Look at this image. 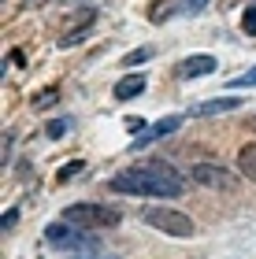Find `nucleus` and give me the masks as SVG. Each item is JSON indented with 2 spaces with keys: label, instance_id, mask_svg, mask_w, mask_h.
Instances as JSON below:
<instances>
[{
  "label": "nucleus",
  "instance_id": "obj_1",
  "mask_svg": "<svg viewBox=\"0 0 256 259\" xmlns=\"http://www.w3.org/2000/svg\"><path fill=\"white\" fill-rule=\"evenodd\" d=\"M108 185L123 196H156V200H174V196L186 193L182 174L164 159H141L134 167L119 170Z\"/></svg>",
  "mask_w": 256,
  "mask_h": 259
},
{
  "label": "nucleus",
  "instance_id": "obj_2",
  "mask_svg": "<svg viewBox=\"0 0 256 259\" xmlns=\"http://www.w3.org/2000/svg\"><path fill=\"white\" fill-rule=\"evenodd\" d=\"M45 244L49 248H60V252H97V244H93V237H89V230H82V226H71L67 219H60V222H52V226H45Z\"/></svg>",
  "mask_w": 256,
  "mask_h": 259
},
{
  "label": "nucleus",
  "instance_id": "obj_3",
  "mask_svg": "<svg viewBox=\"0 0 256 259\" xmlns=\"http://www.w3.org/2000/svg\"><path fill=\"white\" fill-rule=\"evenodd\" d=\"M63 219L71 226H82V230H108V226H119L123 222V211L108 207V204H71L63 211Z\"/></svg>",
  "mask_w": 256,
  "mask_h": 259
},
{
  "label": "nucleus",
  "instance_id": "obj_4",
  "mask_svg": "<svg viewBox=\"0 0 256 259\" xmlns=\"http://www.w3.org/2000/svg\"><path fill=\"white\" fill-rule=\"evenodd\" d=\"M145 222H149L153 230L167 233V237H193V233H197L193 219L186 215V211H178V207H167V204L149 207V211H145Z\"/></svg>",
  "mask_w": 256,
  "mask_h": 259
},
{
  "label": "nucleus",
  "instance_id": "obj_5",
  "mask_svg": "<svg viewBox=\"0 0 256 259\" xmlns=\"http://www.w3.org/2000/svg\"><path fill=\"white\" fill-rule=\"evenodd\" d=\"M190 182L204 185V189H230V185H234V174L227 167H219V163H193Z\"/></svg>",
  "mask_w": 256,
  "mask_h": 259
},
{
  "label": "nucleus",
  "instance_id": "obj_6",
  "mask_svg": "<svg viewBox=\"0 0 256 259\" xmlns=\"http://www.w3.org/2000/svg\"><path fill=\"white\" fill-rule=\"evenodd\" d=\"M238 108H241V97H215V100L193 104V115L197 119H208V115H227V111H238Z\"/></svg>",
  "mask_w": 256,
  "mask_h": 259
},
{
  "label": "nucleus",
  "instance_id": "obj_7",
  "mask_svg": "<svg viewBox=\"0 0 256 259\" xmlns=\"http://www.w3.org/2000/svg\"><path fill=\"white\" fill-rule=\"evenodd\" d=\"M215 56H190V60H182L178 74L182 78H204V74H215Z\"/></svg>",
  "mask_w": 256,
  "mask_h": 259
},
{
  "label": "nucleus",
  "instance_id": "obj_8",
  "mask_svg": "<svg viewBox=\"0 0 256 259\" xmlns=\"http://www.w3.org/2000/svg\"><path fill=\"white\" fill-rule=\"evenodd\" d=\"M112 93H115V100H134L137 93H145V74H126V78H119Z\"/></svg>",
  "mask_w": 256,
  "mask_h": 259
},
{
  "label": "nucleus",
  "instance_id": "obj_9",
  "mask_svg": "<svg viewBox=\"0 0 256 259\" xmlns=\"http://www.w3.org/2000/svg\"><path fill=\"white\" fill-rule=\"evenodd\" d=\"M178 126H182V119H178V115H167V119H160L153 130H145V134H141V141H134V152L141 148L145 141H156V137H167V134H174Z\"/></svg>",
  "mask_w": 256,
  "mask_h": 259
},
{
  "label": "nucleus",
  "instance_id": "obj_10",
  "mask_svg": "<svg viewBox=\"0 0 256 259\" xmlns=\"http://www.w3.org/2000/svg\"><path fill=\"white\" fill-rule=\"evenodd\" d=\"M238 170L245 182H256V141H249V145L238 148Z\"/></svg>",
  "mask_w": 256,
  "mask_h": 259
},
{
  "label": "nucleus",
  "instance_id": "obj_11",
  "mask_svg": "<svg viewBox=\"0 0 256 259\" xmlns=\"http://www.w3.org/2000/svg\"><path fill=\"white\" fill-rule=\"evenodd\" d=\"M56 100H60V89L49 85V89H41L38 97L30 100V108H33V111H45V108H49V104H56Z\"/></svg>",
  "mask_w": 256,
  "mask_h": 259
},
{
  "label": "nucleus",
  "instance_id": "obj_12",
  "mask_svg": "<svg viewBox=\"0 0 256 259\" xmlns=\"http://www.w3.org/2000/svg\"><path fill=\"white\" fill-rule=\"evenodd\" d=\"M82 170H86V163H82V159H71V163H63V167L56 170V182L63 185V182H71L75 174H82Z\"/></svg>",
  "mask_w": 256,
  "mask_h": 259
},
{
  "label": "nucleus",
  "instance_id": "obj_13",
  "mask_svg": "<svg viewBox=\"0 0 256 259\" xmlns=\"http://www.w3.org/2000/svg\"><path fill=\"white\" fill-rule=\"evenodd\" d=\"M241 30L256 37V4H249V8H245V15H241Z\"/></svg>",
  "mask_w": 256,
  "mask_h": 259
},
{
  "label": "nucleus",
  "instance_id": "obj_14",
  "mask_svg": "<svg viewBox=\"0 0 256 259\" xmlns=\"http://www.w3.org/2000/svg\"><path fill=\"white\" fill-rule=\"evenodd\" d=\"M149 56H153V49H137V52H130V56H126L123 63H126V67H137V63H145Z\"/></svg>",
  "mask_w": 256,
  "mask_h": 259
},
{
  "label": "nucleus",
  "instance_id": "obj_15",
  "mask_svg": "<svg viewBox=\"0 0 256 259\" xmlns=\"http://www.w3.org/2000/svg\"><path fill=\"white\" fill-rule=\"evenodd\" d=\"M230 85H234V89H245V85H256V67H252V70H245V74H241V78H234V81H230Z\"/></svg>",
  "mask_w": 256,
  "mask_h": 259
},
{
  "label": "nucleus",
  "instance_id": "obj_16",
  "mask_svg": "<svg viewBox=\"0 0 256 259\" xmlns=\"http://www.w3.org/2000/svg\"><path fill=\"white\" fill-rule=\"evenodd\" d=\"M67 122H71V119H56L49 130H45V134H49L52 141H56V137H63V134H67Z\"/></svg>",
  "mask_w": 256,
  "mask_h": 259
},
{
  "label": "nucleus",
  "instance_id": "obj_17",
  "mask_svg": "<svg viewBox=\"0 0 256 259\" xmlns=\"http://www.w3.org/2000/svg\"><path fill=\"white\" fill-rule=\"evenodd\" d=\"M71 259H119V255H112V252H78Z\"/></svg>",
  "mask_w": 256,
  "mask_h": 259
},
{
  "label": "nucleus",
  "instance_id": "obj_18",
  "mask_svg": "<svg viewBox=\"0 0 256 259\" xmlns=\"http://www.w3.org/2000/svg\"><path fill=\"white\" fill-rule=\"evenodd\" d=\"M204 4H208V0H182V11L193 15V11H204Z\"/></svg>",
  "mask_w": 256,
  "mask_h": 259
},
{
  "label": "nucleus",
  "instance_id": "obj_19",
  "mask_svg": "<svg viewBox=\"0 0 256 259\" xmlns=\"http://www.w3.org/2000/svg\"><path fill=\"white\" fill-rule=\"evenodd\" d=\"M15 219H19V207H8V211H4V233L15 226Z\"/></svg>",
  "mask_w": 256,
  "mask_h": 259
},
{
  "label": "nucleus",
  "instance_id": "obj_20",
  "mask_svg": "<svg viewBox=\"0 0 256 259\" xmlns=\"http://www.w3.org/2000/svg\"><path fill=\"white\" fill-rule=\"evenodd\" d=\"M126 130H130V134H145V119H137V115L126 119Z\"/></svg>",
  "mask_w": 256,
  "mask_h": 259
},
{
  "label": "nucleus",
  "instance_id": "obj_21",
  "mask_svg": "<svg viewBox=\"0 0 256 259\" xmlns=\"http://www.w3.org/2000/svg\"><path fill=\"white\" fill-rule=\"evenodd\" d=\"M11 141H15V137H11V130H8V134H4V163H8V156H11Z\"/></svg>",
  "mask_w": 256,
  "mask_h": 259
},
{
  "label": "nucleus",
  "instance_id": "obj_22",
  "mask_svg": "<svg viewBox=\"0 0 256 259\" xmlns=\"http://www.w3.org/2000/svg\"><path fill=\"white\" fill-rule=\"evenodd\" d=\"M8 63H19L22 67V63H26V56H22V52H8Z\"/></svg>",
  "mask_w": 256,
  "mask_h": 259
},
{
  "label": "nucleus",
  "instance_id": "obj_23",
  "mask_svg": "<svg viewBox=\"0 0 256 259\" xmlns=\"http://www.w3.org/2000/svg\"><path fill=\"white\" fill-rule=\"evenodd\" d=\"M26 8H41V0H26Z\"/></svg>",
  "mask_w": 256,
  "mask_h": 259
},
{
  "label": "nucleus",
  "instance_id": "obj_24",
  "mask_svg": "<svg viewBox=\"0 0 256 259\" xmlns=\"http://www.w3.org/2000/svg\"><path fill=\"white\" fill-rule=\"evenodd\" d=\"M249 126H252V134H256V119H252V122H249Z\"/></svg>",
  "mask_w": 256,
  "mask_h": 259
}]
</instances>
